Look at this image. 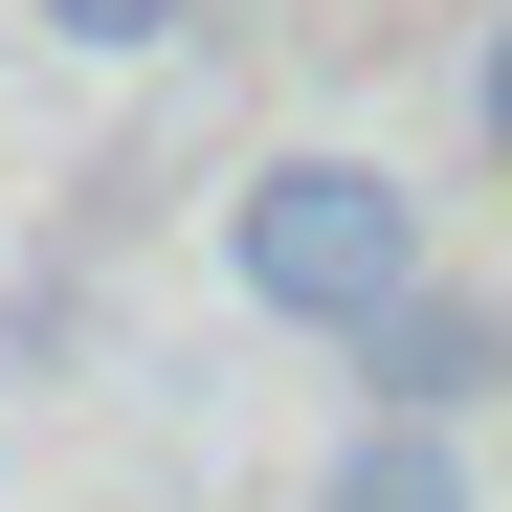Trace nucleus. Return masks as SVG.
I'll return each mask as SVG.
<instances>
[{
  "instance_id": "f257e3e1",
  "label": "nucleus",
  "mask_w": 512,
  "mask_h": 512,
  "mask_svg": "<svg viewBox=\"0 0 512 512\" xmlns=\"http://www.w3.org/2000/svg\"><path fill=\"white\" fill-rule=\"evenodd\" d=\"M223 268H245V312H290V334H379L423 290V201L379 179V156H268V179L223 201Z\"/></svg>"
},
{
  "instance_id": "f03ea898",
  "label": "nucleus",
  "mask_w": 512,
  "mask_h": 512,
  "mask_svg": "<svg viewBox=\"0 0 512 512\" xmlns=\"http://www.w3.org/2000/svg\"><path fill=\"white\" fill-rule=\"evenodd\" d=\"M490 357H512V334H490L468 290H401V312L357 334V379H379V423H446V401H490Z\"/></svg>"
},
{
  "instance_id": "7ed1b4c3",
  "label": "nucleus",
  "mask_w": 512,
  "mask_h": 512,
  "mask_svg": "<svg viewBox=\"0 0 512 512\" xmlns=\"http://www.w3.org/2000/svg\"><path fill=\"white\" fill-rule=\"evenodd\" d=\"M312 512H468V468H446V423H357Z\"/></svg>"
},
{
  "instance_id": "20e7f679",
  "label": "nucleus",
  "mask_w": 512,
  "mask_h": 512,
  "mask_svg": "<svg viewBox=\"0 0 512 512\" xmlns=\"http://www.w3.org/2000/svg\"><path fill=\"white\" fill-rule=\"evenodd\" d=\"M45 23H67V45H179L201 0H45Z\"/></svg>"
},
{
  "instance_id": "39448f33",
  "label": "nucleus",
  "mask_w": 512,
  "mask_h": 512,
  "mask_svg": "<svg viewBox=\"0 0 512 512\" xmlns=\"http://www.w3.org/2000/svg\"><path fill=\"white\" fill-rule=\"evenodd\" d=\"M490 156H512V23H490Z\"/></svg>"
}]
</instances>
